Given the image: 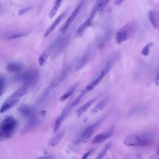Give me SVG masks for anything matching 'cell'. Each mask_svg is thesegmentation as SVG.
Instances as JSON below:
<instances>
[{
    "label": "cell",
    "mask_w": 159,
    "mask_h": 159,
    "mask_svg": "<svg viewBox=\"0 0 159 159\" xmlns=\"http://www.w3.org/2000/svg\"><path fill=\"white\" fill-rule=\"evenodd\" d=\"M109 101V97H107V98H104L103 99L101 100L94 107L93 109H92L91 113L92 114H96L100 111H101L107 105V104L108 103Z\"/></svg>",
    "instance_id": "12"
},
{
    "label": "cell",
    "mask_w": 159,
    "mask_h": 159,
    "mask_svg": "<svg viewBox=\"0 0 159 159\" xmlns=\"http://www.w3.org/2000/svg\"><path fill=\"white\" fill-rule=\"evenodd\" d=\"M110 69V66L109 65H107L100 73V74L98 76V77L96 78H95L93 81H92L84 89V90L83 91V92H84L85 93L91 91L92 89H93L94 88H96L102 80V79L104 78V77L105 76L106 74L108 72V71Z\"/></svg>",
    "instance_id": "6"
},
{
    "label": "cell",
    "mask_w": 159,
    "mask_h": 159,
    "mask_svg": "<svg viewBox=\"0 0 159 159\" xmlns=\"http://www.w3.org/2000/svg\"><path fill=\"white\" fill-rule=\"evenodd\" d=\"M152 141V137L148 135L129 134L125 138L124 143L127 146L143 147L149 145Z\"/></svg>",
    "instance_id": "2"
},
{
    "label": "cell",
    "mask_w": 159,
    "mask_h": 159,
    "mask_svg": "<svg viewBox=\"0 0 159 159\" xmlns=\"http://www.w3.org/2000/svg\"><path fill=\"white\" fill-rule=\"evenodd\" d=\"M76 86H77V84H75V85H73V86H72L71 88H70L68 89V90L67 91H66V92L60 97V101L61 102H63V101H65V100H66L68 98H69L71 96V94L74 93L75 90L76 89Z\"/></svg>",
    "instance_id": "18"
},
{
    "label": "cell",
    "mask_w": 159,
    "mask_h": 159,
    "mask_svg": "<svg viewBox=\"0 0 159 159\" xmlns=\"http://www.w3.org/2000/svg\"><path fill=\"white\" fill-rule=\"evenodd\" d=\"M25 34H24V33H17V34H13V35H11V36H9L8 37L9 39H17V38H19V37H21L24 35H25Z\"/></svg>",
    "instance_id": "24"
},
{
    "label": "cell",
    "mask_w": 159,
    "mask_h": 159,
    "mask_svg": "<svg viewBox=\"0 0 159 159\" xmlns=\"http://www.w3.org/2000/svg\"><path fill=\"white\" fill-rule=\"evenodd\" d=\"M155 83L156 85H159V73L157 75V76L155 77Z\"/></svg>",
    "instance_id": "30"
},
{
    "label": "cell",
    "mask_w": 159,
    "mask_h": 159,
    "mask_svg": "<svg viewBox=\"0 0 159 159\" xmlns=\"http://www.w3.org/2000/svg\"><path fill=\"white\" fill-rule=\"evenodd\" d=\"M93 18L91 17L90 16L78 27V29H77L76 34H75V36L76 37H81V35H83V34L86 32V30L88 29V28L90 26L91 22L93 20Z\"/></svg>",
    "instance_id": "10"
},
{
    "label": "cell",
    "mask_w": 159,
    "mask_h": 159,
    "mask_svg": "<svg viewBox=\"0 0 159 159\" xmlns=\"http://www.w3.org/2000/svg\"><path fill=\"white\" fill-rule=\"evenodd\" d=\"M29 88V86L24 84L12 93L11 96H9L1 106L0 108V112L4 113L14 107L19 101L20 98L27 93Z\"/></svg>",
    "instance_id": "1"
},
{
    "label": "cell",
    "mask_w": 159,
    "mask_h": 159,
    "mask_svg": "<svg viewBox=\"0 0 159 159\" xmlns=\"http://www.w3.org/2000/svg\"><path fill=\"white\" fill-rule=\"evenodd\" d=\"M100 122H101V121L99 120V121L96 122V123L88 127L84 130V131L81 134V135L80 136V137L78 140V142L80 143H85L88 142L89 140V139H91V137H92L96 127L99 125Z\"/></svg>",
    "instance_id": "5"
},
{
    "label": "cell",
    "mask_w": 159,
    "mask_h": 159,
    "mask_svg": "<svg viewBox=\"0 0 159 159\" xmlns=\"http://www.w3.org/2000/svg\"><path fill=\"white\" fill-rule=\"evenodd\" d=\"M148 19H149V20H150L151 24L152 25V26L154 28H157V20H156V17H155V12L153 11H150L148 12Z\"/></svg>",
    "instance_id": "20"
},
{
    "label": "cell",
    "mask_w": 159,
    "mask_h": 159,
    "mask_svg": "<svg viewBox=\"0 0 159 159\" xmlns=\"http://www.w3.org/2000/svg\"><path fill=\"white\" fill-rule=\"evenodd\" d=\"M83 1L80 2V4L76 7V8L74 9L73 12L71 14V15L67 19V20L65 21V24H63V25L60 29V32H61L65 33L68 30V29L69 28V27L70 26L71 23L73 22L75 19L76 17V16L78 15L79 12H80L81 9V7H82V6H83Z\"/></svg>",
    "instance_id": "7"
},
{
    "label": "cell",
    "mask_w": 159,
    "mask_h": 159,
    "mask_svg": "<svg viewBox=\"0 0 159 159\" xmlns=\"http://www.w3.org/2000/svg\"><path fill=\"white\" fill-rule=\"evenodd\" d=\"M92 152H93V150H90L88 151L86 153H85L84 154V155L82 157V158H88V157H89V155L92 153Z\"/></svg>",
    "instance_id": "27"
},
{
    "label": "cell",
    "mask_w": 159,
    "mask_h": 159,
    "mask_svg": "<svg viewBox=\"0 0 159 159\" xmlns=\"http://www.w3.org/2000/svg\"><path fill=\"white\" fill-rule=\"evenodd\" d=\"M88 55V54H87V55H86V54H85V55L83 57H84V58H85V60H88V57H87ZM84 63V60L83 59V60H82V61H81V63H79V65H79V68H80Z\"/></svg>",
    "instance_id": "28"
},
{
    "label": "cell",
    "mask_w": 159,
    "mask_h": 159,
    "mask_svg": "<svg viewBox=\"0 0 159 159\" xmlns=\"http://www.w3.org/2000/svg\"><path fill=\"white\" fill-rule=\"evenodd\" d=\"M52 51V46H50L40 56V57L39 58V64L40 66H42V65H43L44 64L45 61L48 58V57H49V55H50V54Z\"/></svg>",
    "instance_id": "16"
},
{
    "label": "cell",
    "mask_w": 159,
    "mask_h": 159,
    "mask_svg": "<svg viewBox=\"0 0 159 159\" xmlns=\"http://www.w3.org/2000/svg\"><path fill=\"white\" fill-rule=\"evenodd\" d=\"M95 101H96V99H93L89 101L88 102H86L81 106H80L75 112L77 117H81L89 109V107L93 104V102Z\"/></svg>",
    "instance_id": "13"
},
{
    "label": "cell",
    "mask_w": 159,
    "mask_h": 159,
    "mask_svg": "<svg viewBox=\"0 0 159 159\" xmlns=\"http://www.w3.org/2000/svg\"><path fill=\"white\" fill-rule=\"evenodd\" d=\"M135 29L134 22H129L122 27L116 34V41L118 43H121L129 39Z\"/></svg>",
    "instance_id": "3"
},
{
    "label": "cell",
    "mask_w": 159,
    "mask_h": 159,
    "mask_svg": "<svg viewBox=\"0 0 159 159\" xmlns=\"http://www.w3.org/2000/svg\"><path fill=\"white\" fill-rule=\"evenodd\" d=\"M63 135H64V132L63 131L58 133L57 135H55L53 137H52L50 140V141L48 142L49 145L51 147H54V146L58 145V143L60 142V140L62 139Z\"/></svg>",
    "instance_id": "17"
},
{
    "label": "cell",
    "mask_w": 159,
    "mask_h": 159,
    "mask_svg": "<svg viewBox=\"0 0 159 159\" xmlns=\"http://www.w3.org/2000/svg\"><path fill=\"white\" fill-rule=\"evenodd\" d=\"M84 94H85V93L83 91V93H82L81 94H80V95H79L78 96H77V97L75 98V99H74V101L71 103V106H72L73 107H74L75 106H76V105L79 103V102L80 101V100L81 99L82 97L84 96Z\"/></svg>",
    "instance_id": "22"
},
{
    "label": "cell",
    "mask_w": 159,
    "mask_h": 159,
    "mask_svg": "<svg viewBox=\"0 0 159 159\" xmlns=\"http://www.w3.org/2000/svg\"><path fill=\"white\" fill-rule=\"evenodd\" d=\"M19 111L25 117H31L34 113V109L27 105H23L19 107Z\"/></svg>",
    "instance_id": "15"
},
{
    "label": "cell",
    "mask_w": 159,
    "mask_h": 159,
    "mask_svg": "<svg viewBox=\"0 0 159 159\" xmlns=\"http://www.w3.org/2000/svg\"><path fill=\"white\" fill-rule=\"evenodd\" d=\"M30 9V7H25V8H23L22 9H20L19 11V14L22 15V14H24L25 12H26L27 11H28Z\"/></svg>",
    "instance_id": "25"
},
{
    "label": "cell",
    "mask_w": 159,
    "mask_h": 159,
    "mask_svg": "<svg viewBox=\"0 0 159 159\" xmlns=\"http://www.w3.org/2000/svg\"><path fill=\"white\" fill-rule=\"evenodd\" d=\"M17 126V120L12 116H6L1 124V131L6 136L14 133Z\"/></svg>",
    "instance_id": "4"
},
{
    "label": "cell",
    "mask_w": 159,
    "mask_h": 159,
    "mask_svg": "<svg viewBox=\"0 0 159 159\" xmlns=\"http://www.w3.org/2000/svg\"><path fill=\"white\" fill-rule=\"evenodd\" d=\"M38 77V72L37 71L33 70L31 71H29L23 76L22 80L24 81L25 84L29 86L32 85V84H34L37 79Z\"/></svg>",
    "instance_id": "9"
},
{
    "label": "cell",
    "mask_w": 159,
    "mask_h": 159,
    "mask_svg": "<svg viewBox=\"0 0 159 159\" xmlns=\"http://www.w3.org/2000/svg\"><path fill=\"white\" fill-rule=\"evenodd\" d=\"M109 145H107L102 151H101V152L99 153V154L96 157V158H103L104 156L106 155V152H107V149L109 148Z\"/></svg>",
    "instance_id": "23"
},
{
    "label": "cell",
    "mask_w": 159,
    "mask_h": 159,
    "mask_svg": "<svg viewBox=\"0 0 159 159\" xmlns=\"http://www.w3.org/2000/svg\"><path fill=\"white\" fill-rule=\"evenodd\" d=\"M62 1H63V0H55L53 7L52 9L50 11V14H49V17L50 18H52L56 14V13L58 11Z\"/></svg>",
    "instance_id": "19"
},
{
    "label": "cell",
    "mask_w": 159,
    "mask_h": 159,
    "mask_svg": "<svg viewBox=\"0 0 159 159\" xmlns=\"http://www.w3.org/2000/svg\"><path fill=\"white\" fill-rule=\"evenodd\" d=\"M65 12H63L62 14H61L55 20L54 22L50 25V27H48V29L47 30V31L45 32V34H44V38H47L56 28V27L58 25V24L61 21V20L63 19V17H65Z\"/></svg>",
    "instance_id": "11"
},
{
    "label": "cell",
    "mask_w": 159,
    "mask_h": 159,
    "mask_svg": "<svg viewBox=\"0 0 159 159\" xmlns=\"http://www.w3.org/2000/svg\"><path fill=\"white\" fill-rule=\"evenodd\" d=\"M3 89H4V83L2 80H0V96L2 94Z\"/></svg>",
    "instance_id": "26"
},
{
    "label": "cell",
    "mask_w": 159,
    "mask_h": 159,
    "mask_svg": "<svg viewBox=\"0 0 159 159\" xmlns=\"http://www.w3.org/2000/svg\"><path fill=\"white\" fill-rule=\"evenodd\" d=\"M22 68V65L16 62H10L6 66V69L11 73H17Z\"/></svg>",
    "instance_id": "14"
},
{
    "label": "cell",
    "mask_w": 159,
    "mask_h": 159,
    "mask_svg": "<svg viewBox=\"0 0 159 159\" xmlns=\"http://www.w3.org/2000/svg\"><path fill=\"white\" fill-rule=\"evenodd\" d=\"M113 134V129H111L109 130L103 132L102 133H100L96 136L94 137L93 139L92 142L93 143H99L104 142L107 139H109Z\"/></svg>",
    "instance_id": "8"
},
{
    "label": "cell",
    "mask_w": 159,
    "mask_h": 159,
    "mask_svg": "<svg viewBox=\"0 0 159 159\" xmlns=\"http://www.w3.org/2000/svg\"><path fill=\"white\" fill-rule=\"evenodd\" d=\"M110 0H102V10L107 6V4H108L109 1Z\"/></svg>",
    "instance_id": "29"
},
{
    "label": "cell",
    "mask_w": 159,
    "mask_h": 159,
    "mask_svg": "<svg viewBox=\"0 0 159 159\" xmlns=\"http://www.w3.org/2000/svg\"><path fill=\"white\" fill-rule=\"evenodd\" d=\"M152 46V42H150L148 43H147L142 50L141 51V54L143 56H148L149 55V53H150V48Z\"/></svg>",
    "instance_id": "21"
},
{
    "label": "cell",
    "mask_w": 159,
    "mask_h": 159,
    "mask_svg": "<svg viewBox=\"0 0 159 159\" xmlns=\"http://www.w3.org/2000/svg\"><path fill=\"white\" fill-rule=\"evenodd\" d=\"M124 0H116L114 4L116 6H119V5H120L124 2Z\"/></svg>",
    "instance_id": "31"
}]
</instances>
